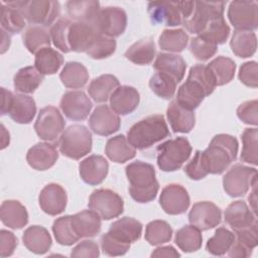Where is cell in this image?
I'll return each mask as SVG.
<instances>
[{"instance_id":"cell-1","label":"cell","mask_w":258,"mask_h":258,"mask_svg":"<svg viewBox=\"0 0 258 258\" xmlns=\"http://www.w3.org/2000/svg\"><path fill=\"white\" fill-rule=\"evenodd\" d=\"M215 88V81L207 66L196 64L190 68L185 83L179 87L175 100L182 107L194 111Z\"/></svg>"},{"instance_id":"cell-2","label":"cell","mask_w":258,"mask_h":258,"mask_svg":"<svg viewBox=\"0 0 258 258\" xmlns=\"http://www.w3.org/2000/svg\"><path fill=\"white\" fill-rule=\"evenodd\" d=\"M126 175L130 183L129 192L137 203H149L156 198L159 183L155 177L153 165L140 160L129 163Z\"/></svg>"},{"instance_id":"cell-3","label":"cell","mask_w":258,"mask_h":258,"mask_svg":"<svg viewBox=\"0 0 258 258\" xmlns=\"http://www.w3.org/2000/svg\"><path fill=\"white\" fill-rule=\"evenodd\" d=\"M238 141L229 134H218L210 142L209 147L202 151L209 173L221 174L236 160Z\"/></svg>"},{"instance_id":"cell-4","label":"cell","mask_w":258,"mask_h":258,"mask_svg":"<svg viewBox=\"0 0 258 258\" xmlns=\"http://www.w3.org/2000/svg\"><path fill=\"white\" fill-rule=\"evenodd\" d=\"M170 135L162 115H151L135 123L127 133L130 144L137 149H145Z\"/></svg>"},{"instance_id":"cell-5","label":"cell","mask_w":258,"mask_h":258,"mask_svg":"<svg viewBox=\"0 0 258 258\" xmlns=\"http://www.w3.org/2000/svg\"><path fill=\"white\" fill-rule=\"evenodd\" d=\"M147 8L152 23L176 26L182 24L191 15L195 1L150 2Z\"/></svg>"},{"instance_id":"cell-6","label":"cell","mask_w":258,"mask_h":258,"mask_svg":"<svg viewBox=\"0 0 258 258\" xmlns=\"http://www.w3.org/2000/svg\"><path fill=\"white\" fill-rule=\"evenodd\" d=\"M4 3L19 9L25 20L29 23L39 24L45 27L51 25L60 13V5L57 1L32 0Z\"/></svg>"},{"instance_id":"cell-7","label":"cell","mask_w":258,"mask_h":258,"mask_svg":"<svg viewBox=\"0 0 258 258\" xmlns=\"http://www.w3.org/2000/svg\"><path fill=\"white\" fill-rule=\"evenodd\" d=\"M157 165L163 171H175L188 159L191 146L185 137L167 140L157 148Z\"/></svg>"},{"instance_id":"cell-8","label":"cell","mask_w":258,"mask_h":258,"mask_svg":"<svg viewBox=\"0 0 258 258\" xmlns=\"http://www.w3.org/2000/svg\"><path fill=\"white\" fill-rule=\"evenodd\" d=\"M92 149V134L84 125H71L60 135L59 150L72 159H81Z\"/></svg>"},{"instance_id":"cell-9","label":"cell","mask_w":258,"mask_h":258,"mask_svg":"<svg viewBox=\"0 0 258 258\" xmlns=\"http://www.w3.org/2000/svg\"><path fill=\"white\" fill-rule=\"evenodd\" d=\"M2 93V115L9 114L10 118L19 124L30 123L36 113V105L32 97L13 94L5 88L1 89Z\"/></svg>"},{"instance_id":"cell-10","label":"cell","mask_w":258,"mask_h":258,"mask_svg":"<svg viewBox=\"0 0 258 258\" xmlns=\"http://www.w3.org/2000/svg\"><path fill=\"white\" fill-rule=\"evenodd\" d=\"M90 210L96 212L101 219L111 220L123 213L124 203L122 198L114 190L99 188L94 190L89 199Z\"/></svg>"},{"instance_id":"cell-11","label":"cell","mask_w":258,"mask_h":258,"mask_svg":"<svg viewBox=\"0 0 258 258\" xmlns=\"http://www.w3.org/2000/svg\"><path fill=\"white\" fill-rule=\"evenodd\" d=\"M257 179V170L240 163L232 166L223 177L225 191L232 198L242 197Z\"/></svg>"},{"instance_id":"cell-12","label":"cell","mask_w":258,"mask_h":258,"mask_svg":"<svg viewBox=\"0 0 258 258\" xmlns=\"http://www.w3.org/2000/svg\"><path fill=\"white\" fill-rule=\"evenodd\" d=\"M225 2H195L191 15L182 22V25L194 34H200L206 25L213 19L224 16Z\"/></svg>"},{"instance_id":"cell-13","label":"cell","mask_w":258,"mask_h":258,"mask_svg":"<svg viewBox=\"0 0 258 258\" xmlns=\"http://www.w3.org/2000/svg\"><path fill=\"white\" fill-rule=\"evenodd\" d=\"M64 126L66 122L58 109L53 106H46L39 111L34 129L40 139L53 141L62 133Z\"/></svg>"},{"instance_id":"cell-14","label":"cell","mask_w":258,"mask_h":258,"mask_svg":"<svg viewBox=\"0 0 258 258\" xmlns=\"http://www.w3.org/2000/svg\"><path fill=\"white\" fill-rule=\"evenodd\" d=\"M228 18L237 30L253 31L258 27V4L255 1H233Z\"/></svg>"},{"instance_id":"cell-15","label":"cell","mask_w":258,"mask_h":258,"mask_svg":"<svg viewBox=\"0 0 258 258\" xmlns=\"http://www.w3.org/2000/svg\"><path fill=\"white\" fill-rule=\"evenodd\" d=\"M95 24L103 35L112 38L117 37L126 29L127 14L120 7L108 6L100 9Z\"/></svg>"},{"instance_id":"cell-16","label":"cell","mask_w":258,"mask_h":258,"mask_svg":"<svg viewBox=\"0 0 258 258\" xmlns=\"http://www.w3.org/2000/svg\"><path fill=\"white\" fill-rule=\"evenodd\" d=\"M102 34L95 22H73L69 30V45L76 52H87L98 36Z\"/></svg>"},{"instance_id":"cell-17","label":"cell","mask_w":258,"mask_h":258,"mask_svg":"<svg viewBox=\"0 0 258 258\" xmlns=\"http://www.w3.org/2000/svg\"><path fill=\"white\" fill-rule=\"evenodd\" d=\"M221 219L222 213L220 208L214 203L207 201L196 203L188 214L190 224L201 231L215 228L221 223Z\"/></svg>"},{"instance_id":"cell-18","label":"cell","mask_w":258,"mask_h":258,"mask_svg":"<svg viewBox=\"0 0 258 258\" xmlns=\"http://www.w3.org/2000/svg\"><path fill=\"white\" fill-rule=\"evenodd\" d=\"M59 105L66 117L73 121L85 120L92 109V102L83 91L67 92Z\"/></svg>"},{"instance_id":"cell-19","label":"cell","mask_w":258,"mask_h":258,"mask_svg":"<svg viewBox=\"0 0 258 258\" xmlns=\"http://www.w3.org/2000/svg\"><path fill=\"white\" fill-rule=\"evenodd\" d=\"M189 196L180 184L166 185L160 194L159 204L168 215H180L185 213L189 207Z\"/></svg>"},{"instance_id":"cell-20","label":"cell","mask_w":258,"mask_h":258,"mask_svg":"<svg viewBox=\"0 0 258 258\" xmlns=\"http://www.w3.org/2000/svg\"><path fill=\"white\" fill-rule=\"evenodd\" d=\"M121 120L109 106L100 105L95 108L89 119V125L92 131L98 135L109 136L120 128Z\"/></svg>"},{"instance_id":"cell-21","label":"cell","mask_w":258,"mask_h":258,"mask_svg":"<svg viewBox=\"0 0 258 258\" xmlns=\"http://www.w3.org/2000/svg\"><path fill=\"white\" fill-rule=\"evenodd\" d=\"M39 206L41 210L50 216H56L62 213L67 207V192L64 188L57 183H48L39 194Z\"/></svg>"},{"instance_id":"cell-22","label":"cell","mask_w":258,"mask_h":258,"mask_svg":"<svg viewBox=\"0 0 258 258\" xmlns=\"http://www.w3.org/2000/svg\"><path fill=\"white\" fill-rule=\"evenodd\" d=\"M258 224L255 223L249 227L235 230V240L228 251L230 257H249L258 242Z\"/></svg>"},{"instance_id":"cell-23","label":"cell","mask_w":258,"mask_h":258,"mask_svg":"<svg viewBox=\"0 0 258 258\" xmlns=\"http://www.w3.org/2000/svg\"><path fill=\"white\" fill-rule=\"evenodd\" d=\"M81 178L88 184H100L107 176L109 164L105 157L101 155H91L81 161L80 165Z\"/></svg>"},{"instance_id":"cell-24","label":"cell","mask_w":258,"mask_h":258,"mask_svg":"<svg viewBox=\"0 0 258 258\" xmlns=\"http://www.w3.org/2000/svg\"><path fill=\"white\" fill-rule=\"evenodd\" d=\"M58 158V152L54 145L40 142L33 145L26 154L27 163L36 170H46L54 165Z\"/></svg>"},{"instance_id":"cell-25","label":"cell","mask_w":258,"mask_h":258,"mask_svg":"<svg viewBox=\"0 0 258 258\" xmlns=\"http://www.w3.org/2000/svg\"><path fill=\"white\" fill-rule=\"evenodd\" d=\"M139 93L130 86L118 87L110 97L112 110L118 115H128L132 113L139 104Z\"/></svg>"},{"instance_id":"cell-26","label":"cell","mask_w":258,"mask_h":258,"mask_svg":"<svg viewBox=\"0 0 258 258\" xmlns=\"http://www.w3.org/2000/svg\"><path fill=\"white\" fill-rule=\"evenodd\" d=\"M225 222L235 231L257 223V219L256 214L249 209L245 202L236 201L231 203L226 209Z\"/></svg>"},{"instance_id":"cell-27","label":"cell","mask_w":258,"mask_h":258,"mask_svg":"<svg viewBox=\"0 0 258 258\" xmlns=\"http://www.w3.org/2000/svg\"><path fill=\"white\" fill-rule=\"evenodd\" d=\"M166 115L170 127L174 132L188 133L195 126L196 116L194 111L182 107L176 100L170 102L166 110Z\"/></svg>"},{"instance_id":"cell-28","label":"cell","mask_w":258,"mask_h":258,"mask_svg":"<svg viewBox=\"0 0 258 258\" xmlns=\"http://www.w3.org/2000/svg\"><path fill=\"white\" fill-rule=\"evenodd\" d=\"M2 223L11 229H21L28 223V214L25 207L18 201H4L0 208Z\"/></svg>"},{"instance_id":"cell-29","label":"cell","mask_w":258,"mask_h":258,"mask_svg":"<svg viewBox=\"0 0 258 258\" xmlns=\"http://www.w3.org/2000/svg\"><path fill=\"white\" fill-rule=\"evenodd\" d=\"M108 233L124 243L131 244L140 239L142 224L136 219L124 217L115 221L110 226Z\"/></svg>"},{"instance_id":"cell-30","label":"cell","mask_w":258,"mask_h":258,"mask_svg":"<svg viewBox=\"0 0 258 258\" xmlns=\"http://www.w3.org/2000/svg\"><path fill=\"white\" fill-rule=\"evenodd\" d=\"M24 246L37 255L45 254L51 247V237L48 231L41 226L27 228L22 236Z\"/></svg>"},{"instance_id":"cell-31","label":"cell","mask_w":258,"mask_h":258,"mask_svg":"<svg viewBox=\"0 0 258 258\" xmlns=\"http://www.w3.org/2000/svg\"><path fill=\"white\" fill-rule=\"evenodd\" d=\"M153 68L157 72L170 76L176 83H179L183 79L186 63L180 55L160 52L156 56Z\"/></svg>"},{"instance_id":"cell-32","label":"cell","mask_w":258,"mask_h":258,"mask_svg":"<svg viewBox=\"0 0 258 258\" xmlns=\"http://www.w3.org/2000/svg\"><path fill=\"white\" fill-rule=\"evenodd\" d=\"M72 224L80 238L96 236L102 226L101 217L92 210H85L72 216Z\"/></svg>"},{"instance_id":"cell-33","label":"cell","mask_w":258,"mask_h":258,"mask_svg":"<svg viewBox=\"0 0 258 258\" xmlns=\"http://www.w3.org/2000/svg\"><path fill=\"white\" fill-rule=\"evenodd\" d=\"M105 152L112 161L124 163L136 155V148L130 144L124 135L119 134L107 141Z\"/></svg>"},{"instance_id":"cell-34","label":"cell","mask_w":258,"mask_h":258,"mask_svg":"<svg viewBox=\"0 0 258 258\" xmlns=\"http://www.w3.org/2000/svg\"><path fill=\"white\" fill-rule=\"evenodd\" d=\"M68 14L77 22H95L100 11L98 1H68L66 3Z\"/></svg>"},{"instance_id":"cell-35","label":"cell","mask_w":258,"mask_h":258,"mask_svg":"<svg viewBox=\"0 0 258 258\" xmlns=\"http://www.w3.org/2000/svg\"><path fill=\"white\" fill-rule=\"evenodd\" d=\"M119 87L118 79L113 75H102L94 79L88 88L89 95L98 103L106 102Z\"/></svg>"},{"instance_id":"cell-36","label":"cell","mask_w":258,"mask_h":258,"mask_svg":"<svg viewBox=\"0 0 258 258\" xmlns=\"http://www.w3.org/2000/svg\"><path fill=\"white\" fill-rule=\"evenodd\" d=\"M230 46L232 51L239 57L252 56L257 48L256 34L253 31L236 29L232 35Z\"/></svg>"},{"instance_id":"cell-37","label":"cell","mask_w":258,"mask_h":258,"mask_svg":"<svg viewBox=\"0 0 258 258\" xmlns=\"http://www.w3.org/2000/svg\"><path fill=\"white\" fill-rule=\"evenodd\" d=\"M42 81L43 75L35 67H25L15 74L13 84L17 92L31 94L40 86Z\"/></svg>"},{"instance_id":"cell-38","label":"cell","mask_w":258,"mask_h":258,"mask_svg":"<svg viewBox=\"0 0 258 258\" xmlns=\"http://www.w3.org/2000/svg\"><path fill=\"white\" fill-rule=\"evenodd\" d=\"M216 86H223L230 83L236 71V63L233 59L226 56H218L207 64Z\"/></svg>"},{"instance_id":"cell-39","label":"cell","mask_w":258,"mask_h":258,"mask_svg":"<svg viewBox=\"0 0 258 258\" xmlns=\"http://www.w3.org/2000/svg\"><path fill=\"white\" fill-rule=\"evenodd\" d=\"M59 79L67 88L79 89L83 88L87 84L89 80V73L83 63L70 61L64 64L59 75Z\"/></svg>"},{"instance_id":"cell-40","label":"cell","mask_w":258,"mask_h":258,"mask_svg":"<svg viewBox=\"0 0 258 258\" xmlns=\"http://www.w3.org/2000/svg\"><path fill=\"white\" fill-rule=\"evenodd\" d=\"M62 63V55L50 47H44L35 53V68L43 76L55 74Z\"/></svg>"},{"instance_id":"cell-41","label":"cell","mask_w":258,"mask_h":258,"mask_svg":"<svg viewBox=\"0 0 258 258\" xmlns=\"http://www.w3.org/2000/svg\"><path fill=\"white\" fill-rule=\"evenodd\" d=\"M50 33L45 26L30 25L23 33V43L31 53H36L44 47H49Z\"/></svg>"},{"instance_id":"cell-42","label":"cell","mask_w":258,"mask_h":258,"mask_svg":"<svg viewBox=\"0 0 258 258\" xmlns=\"http://www.w3.org/2000/svg\"><path fill=\"white\" fill-rule=\"evenodd\" d=\"M127 59L136 64H148L155 56V44L151 38H144L133 43L125 52Z\"/></svg>"},{"instance_id":"cell-43","label":"cell","mask_w":258,"mask_h":258,"mask_svg":"<svg viewBox=\"0 0 258 258\" xmlns=\"http://www.w3.org/2000/svg\"><path fill=\"white\" fill-rule=\"evenodd\" d=\"M174 242L183 252H196L201 248L203 242L201 230L194 225L184 226L176 232Z\"/></svg>"},{"instance_id":"cell-44","label":"cell","mask_w":258,"mask_h":258,"mask_svg":"<svg viewBox=\"0 0 258 258\" xmlns=\"http://www.w3.org/2000/svg\"><path fill=\"white\" fill-rule=\"evenodd\" d=\"M188 41V35L182 29H164L159 36V46L161 49L171 52L182 51Z\"/></svg>"},{"instance_id":"cell-45","label":"cell","mask_w":258,"mask_h":258,"mask_svg":"<svg viewBox=\"0 0 258 258\" xmlns=\"http://www.w3.org/2000/svg\"><path fill=\"white\" fill-rule=\"evenodd\" d=\"M52 232L56 242L63 246H71L81 239L73 227L72 216L56 219L52 225Z\"/></svg>"},{"instance_id":"cell-46","label":"cell","mask_w":258,"mask_h":258,"mask_svg":"<svg viewBox=\"0 0 258 258\" xmlns=\"http://www.w3.org/2000/svg\"><path fill=\"white\" fill-rule=\"evenodd\" d=\"M234 240V233L224 227H220L216 230L215 235L208 240L206 249L209 253L213 255L221 256L226 254L230 250Z\"/></svg>"},{"instance_id":"cell-47","label":"cell","mask_w":258,"mask_h":258,"mask_svg":"<svg viewBox=\"0 0 258 258\" xmlns=\"http://www.w3.org/2000/svg\"><path fill=\"white\" fill-rule=\"evenodd\" d=\"M199 35L216 45L222 44L230 35V27L223 16L211 20Z\"/></svg>"},{"instance_id":"cell-48","label":"cell","mask_w":258,"mask_h":258,"mask_svg":"<svg viewBox=\"0 0 258 258\" xmlns=\"http://www.w3.org/2000/svg\"><path fill=\"white\" fill-rule=\"evenodd\" d=\"M1 26L10 33H18L25 26V18L19 9L4 2L1 4Z\"/></svg>"},{"instance_id":"cell-49","label":"cell","mask_w":258,"mask_h":258,"mask_svg":"<svg viewBox=\"0 0 258 258\" xmlns=\"http://www.w3.org/2000/svg\"><path fill=\"white\" fill-rule=\"evenodd\" d=\"M172 236V229L169 224L162 220H155L147 224L145 239L150 245H160L169 242Z\"/></svg>"},{"instance_id":"cell-50","label":"cell","mask_w":258,"mask_h":258,"mask_svg":"<svg viewBox=\"0 0 258 258\" xmlns=\"http://www.w3.org/2000/svg\"><path fill=\"white\" fill-rule=\"evenodd\" d=\"M176 82L168 75L157 72L149 80V87L152 92L162 98L170 99L173 97L176 89Z\"/></svg>"},{"instance_id":"cell-51","label":"cell","mask_w":258,"mask_h":258,"mask_svg":"<svg viewBox=\"0 0 258 258\" xmlns=\"http://www.w3.org/2000/svg\"><path fill=\"white\" fill-rule=\"evenodd\" d=\"M257 128H246L242 134L243 149L241 153V160L253 165H257Z\"/></svg>"},{"instance_id":"cell-52","label":"cell","mask_w":258,"mask_h":258,"mask_svg":"<svg viewBox=\"0 0 258 258\" xmlns=\"http://www.w3.org/2000/svg\"><path fill=\"white\" fill-rule=\"evenodd\" d=\"M72 22L67 18H59L55 23L50 27L49 33L51 40L62 52H70L71 48L69 45V30Z\"/></svg>"},{"instance_id":"cell-53","label":"cell","mask_w":258,"mask_h":258,"mask_svg":"<svg viewBox=\"0 0 258 258\" xmlns=\"http://www.w3.org/2000/svg\"><path fill=\"white\" fill-rule=\"evenodd\" d=\"M116 41L112 37L100 34L91 47L87 50V54L95 59H103L115 52Z\"/></svg>"},{"instance_id":"cell-54","label":"cell","mask_w":258,"mask_h":258,"mask_svg":"<svg viewBox=\"0 0 258 258\" xmlns=\"http://www.w3.org/2000/svg\"><path fill=\"white\" fill-rule=\"evenodd\" d=\"M218 45L206 40L200 35L194 37L190 40L189 50L191 54L199 60L205 61L210 59L217 52Z\"/></svg>"},{"instance_id":"cell-55","label":"cell","mask_w":258,"mask_h":258,"mask_svg":"<svg viewBox=\"0 0 258 258\" xmlns=\"http://www.w3.org/2000/svg\"><path fill=\"white\" fill-rule=\"evenodd\" d=\"M131 244L124 243L108 232L101 237V248L103 253L108 256H121L127 253Z\"/></svg>"},{"instance_id":"cell-56","label":"cell","mask_w":258,"mask_h":258,"mask_svg":"<svg viewBox=\"0 0 258 258\" xmlns=\"http://www.w3.org/2000/svg\"><path fill=\"white\" fill-rule=\"evenodd\" d=\"M184 172L194 180H200L209 174L202 151L198 150L192 159L185 165Z\"/></svg>"},{"instance_id":"cell-57","label":"cell","mask_w":258,"mask_h":258,"mask_svg":"<svg viewBox=\"0 0 258 258\" xmlns=\"http://www.w3.org/2000/svg\"><path fill=\"white\" fill-rule=\"evenodd\" d=\"M237 116L246 124L256 126L258 123V102L257 100L246 101L237 109Z\"/></svg>"},{"instance_id":"cell-58","label":"cell","mask_w":258,"mask_h":258,"mask_svg":"<svg viewBox=\"0 0 258 258\" xmlns=\"http://www.w3.org/2000/svg\"><path fill=\"white\" fill-rule=\"evenodd\" d=\"M258 66L256 61L244 62L239 70V80L245 86L250 88H257L258 86Z\"/></svg>"},{"instance_id":"cell-59","label":"cell","mask_w":258,"mask_h":258,"mask_svg":"<svg viewBox=\"0 0 258 258\" xmlns=\"http://www.w3.org/2000/svg\"><path fill=\"white\" fill-rule=\"evenodd\" d=\"M100 255L98 244L93 240H85L79 243L71 253L74 258L86 257V258H96Z\"/></svg>"},{"instance_id":"cell-60","label":"cell","mask_w":258,"mask_h":258,"mask_svg":"<svg viewBox=\"0 0 258 258\" xmlns=\"http://www.w3.org/2000/svg\"><path fill=\"white\" fill-rule=\"evenodd\" d=\"M17 246V238L15 235L7 230L0 231V256H11Z\"/></svg>"},{"instance_id":"cell-61","label":"cell","mask_w":258,"mask_h":258,"mask_svg":"<svg viewBox=\"0 0 258 258\" xmlns=\"http://www.w3.org/2000/svg\"><path fill=\"white\" fill-rule=\"evenodd\" d=\"M180 254L172 246H163L155 249L151 257H179Z\"/></svg>"},{"instance_id":"cell-62","label":"cell","mask_w":258,"mask_h":258,"mask_svg":"<svg viewBox=\"0 0 258 258\" xmlns=\"http://www.w3.org/2000/svg\"><path fill=\"white\" fill-rule=\"evenodd\" d=\"M256 185H257V179H255V180L253 181V183H252V185H251V186L253 187V189H252V191H251L250 196L248 197V200H249V203H250L251 210H252V212H253L254 214H256V211H257V209H256V204H257Z\"/></svg>"},{"instance_id":"cell-63","label":"cell","mask_w":258,"mask_h":258,"mask_svg":"<svg viewBox=\"0 0 258 258\" xmlns=\"http://www.w3.org/2000/svg\"><path fill=\"white\" fill-rule=\"evenodd\" d=\"M1 31H2V40H3L2 41V50H1V52L4 53L5 52V42L8 45V47L10 45V36L8 34H6V32L3 29H1Z\"/></svg>"},{"instance_id":"cell-64","label":"cell","mask_w":258,"mask_h":258,"mask_svg":"<svg viewBox=\"0 0 258 258\" xmlns=\"http://www.w3.org/2000/svg\"><path fill=\"white\" fill-rule=\"evenodd\" d=\"M1 129H2V146H1V148L2 149H4L6 146H7V143H6V141H5V139L9 142V133L5 136L4 134H5V131H4V125H1Z\"/></svg>"}]
</instances>
